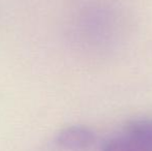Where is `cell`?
I'll return each mask as SVG.
<instances>
[{"label": "cell", "mask_w": 152, "mask_h": 151, "mask_svg": "<svg viewBox=\"0 0 152 151\" xmlns=\"http://www.w3.org/2000/svg\"><path fill=\"white\" fill-rule=\"evenodd\" d=\"M129 151H152V119H139L126 125L122 133Z\"/></svg>", "instance_id": "cell-1"}, {"label": "cell", "mask_w": 152, "mask_h": 151, "mask_svg": "<svg viewBox=\"0 0 152 151\" xmlns=\"http://www.w3.org/2000/svg\"><path fill=\"white\" fill-rule=\"evenodd\" d=\"M102 151H129V148L121 133V135L109 139L104 144Z\"/></svg>", "instance_id": "cell-3"}, {"label": "cell", "mask_w": 152, "mask_h": 151, "mask_svg": "<svg viewBox=\"0 0 152 151\" xmlns=\"http://www.w3.org/2000/svg\"><path fill=\"white\" fill-rule=\"evenodd\" d=\"M95 136L86 127L74 126L62 131L55 142L68 150H84L94 144Z\"/></svg>", "instance_id": "cell-2"}]
</instances>
